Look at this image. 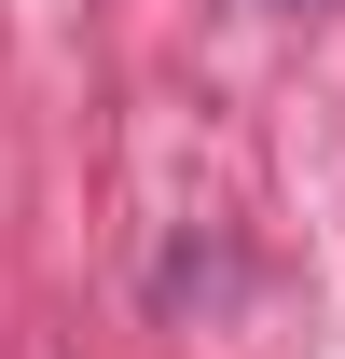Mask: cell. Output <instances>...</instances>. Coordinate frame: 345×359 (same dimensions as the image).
<instances>
[]
</instances>
